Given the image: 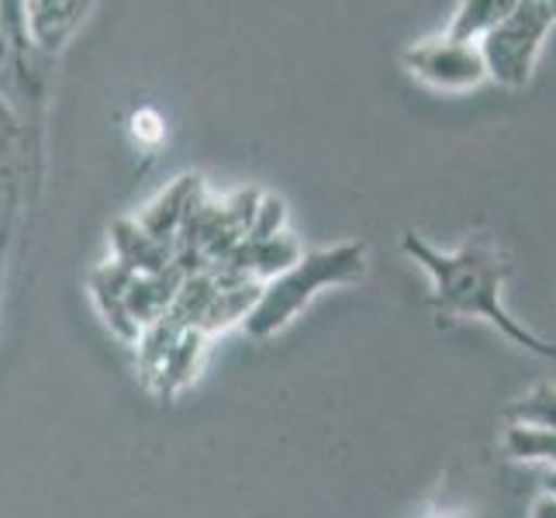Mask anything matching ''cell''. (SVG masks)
<instances>
[{"mask_svg":"<svg viewBox=\"0 0 556 518\" xmlns=\"http://www.w3.org/2000/svg\"><path fill=\"white\" fill-rule=\"evenodd\" d=\"M401 253L415 260L432 280V304L446 318H481L505 332L515 345L535 356H556V345L540 339L502 304L505 280L511 277V260L491 236H470L453 253H443L418 232L401 236Z\"/></svg>","mask_w":556,"mask_h":518,"instance_id":"6da1fadb","label":"cell"},{"mask_svg":"<svg viewBox=\"0 0 556 518\" xmlns=\"http://www.w3.org/2000/svg\"><path fill=\"white\" fill-rule=\"evenodd\" d=\"M363 274H367V245L363 242H339L304 253L298 266L263 283L256 308L249 312L242 329L249 332V339H270L308 308L318 291L336 283H356L363 280Z\"/></svg>","mask_w":556,"mask_h":518,"instance_id":"7a4b0ae2","label":"cell"},{"mask_svg":"<svg viewBox=\"0 0 556 518\" xmlns=\"http://www.w3.org/2000/svg\"><path fill=\"white\" fill-rule=\"evenodd\" d=\"M556 25V0H515V8L481 42L488 80L502 87H526L540 63L546 35Z\"/></svg>","mask_w":556,"mask_h":518,"instance_id":"3957f363","label":"cell"},{"mask_svg":"<svg viewBox=\"0 0 556 518\" xmlns=\"http://www.w3.org/2000/svg\"><path fill=\"white\" fill-rule=\"evenodd\" d=\"M139 367L142 377L160 397H174L180 388L194 380L207 336L194 325H184L174 315H163L156 325L139 336Z\"/></svg>","mask_w":556,"mask_h":518,"instance_id":"277c9868","label":"cell"},{"mask_svg":"<svg viewBox=\"0 0 556 518\" xmlns=\"http://www.w3.org/2000/svg\"><path fill=\"white\" fill-rule=\"evenodd\" d=\"M405 70L432 90H446V93H464L488 84V70H484V55L481 46L473 42H456L450 35L426 38L401 55Z\"/></svg>","mask_w":556,"mask_h":518,"instance_id":"5b68a950","label":"cell"},{"mask_svg":"<svg viewBox=\"0 0 556 518\" xmlns=\"http://www.w3.org/2000/svg\"><path fill=\"white\" fill-rule=\"evenodd\" d=\"M93 4L90 0H28L25 4V31L31 49L42 60H55L73 35L84 28Z\"/></svg>","mask_w":556,"mask_h":518,"instance_id":"8992f818","label":"cell"},{"mask_svg":"<svg viewBox=\"0 0 556 518\" xmlns=\"http://www.w3.org/2000/svg\"><path fill=\"white\" fill-rule=\"evenodd\" d=\"M198 204H201V177L198 173H184V177H177L174 184H169L166 190H160V194L142 207V215L136 222L152 239L177 245L184 225L190 215H194Z\"/></svg>","mask_w":556,"mask_h":518,"instance_id":"52a82bcc","label":"cell"},{"mask_svg":"<svg viewBox=\"0 0 556 518\" xmlns=\"http://www.w3.org/2000/svg\"><path fill=\"white\" fill-rule=\"evenodd\" d=\"M114 263L128 266L131 274H169L177 270V245L152 239L136 218H118L111 225Z\"/></svg>","mask_w":556,"mask_h":518,"instance_id":"ba28073f","label":"cell"},{"mask_svg":"<svg viewBox=\"0 0 556 518\" xmlns=\"http://www.w3.org/2000/svg\"><path fill=\"white\" fill-rule=\"evenodd\" d=\"M131 274L128 266L122 263H101L98 270H90L87 283H90V294H93V304L101 308L104 321H108V329L114 336H122L125 342H139V329H136V321L128 318L125 312V291H128V283H131Z\"/></svg>","mask_w":556,"mask_h":518,"instance_id":"9c48e42d","label":"cell"},{"mask_svg":"<svg viewBox=\"0 0 556 518\" xmlns=\"http://www.w3.org/2000/svg\"><path fill=\"white\" fill-rule=\"evenodd\" d=\"M515 8V0H464L456 8V14L450 17L446 35L456 38V42H481V38L497 28L508 17V11Z\"/></svg>","mask_w":556,"mask_h":518,"instance_id":"30bf717a","label":"cell"},{"mask_svg":"<svg viewBox=\"0 0 556 518\" xmlns=\"http://www.w3.org/2000/svg\"><path fill=\"white\" fill-rule=\"evenodd\" d=\"M505 421L508 426H519V429L556 435V383H535L529 394L511 401L505 412Z\"/></svg>","mask_w":556,"mask_h":518,"instance_id":"8fae6325","label":"cell"},{"mask_svg":"<svg viewBox=\"0 0 556 518\" xmlns=\"http://www.w3.org/2000/svg\"><path fill=\"white\" fill-rule=\"evenodd\" d=\"M505 450L511 459H526V464H540L546 470H556V435H549V432L508 426Z\"/></svg>","mask_w":556,"mask_h":518,"instance_id":"7c38bea8","label":"cell"},{"mask_svg":"<svg viewBox=\"0 0 556 518\" xmlns=\"http://www.w3.org/2000/svg\"><path fill=\"white\" fill-rule=\"evenodd\" d=\"M283 222H287V204L280 198H260L256 211H253V222H249L245 242H260V239H270V236L283 232Z\"/></svg>","mask_w":556,"mask_h":518,"instance_id":"4fadbf2b","label":"cell"},{"mask_svg":"<svg viewBox=\"0 0 556 518\" xmlns=\"http://www.w3.org/2000/svg\"><path fill=\"white\" fill-rule=\"evenodd\" d=\"M17 136H22V125H17L11 104L0 98V177L8 173V163L17 149Z\"/></svg>","mask_w":556,"mask_h":518,"instance_id":"5bb4252c","label":"cell"},{"mask_svg":"<svg viewBox=\"0 0 556 518\" xmlns=\"http://www.w3.org/2000/svg\"><path fill=\"white\" fill-rule=\"evenodd\" d=\"M529 518H556V497L546 494V491H543V494H535Z\"/></svg>","mask_w":556,"mask_h":518,"instance_id":"9a60e30c","label":"cell"},{"mask_svg":"<svg viewBox=\"0 0 556 518\" xmlns=\"http://www.w3.org/2000/svg\"><path fill=\"white\" fill-rule=\"evenodd\" d=\"M11 73V38H8V28L0 22V76Z\"/></svg>","mask_w":556,"mask_h":518,"instance_id":"2e32d148","label":"cell"},{"mask_svg":"<svg viewBox=\"0 0 556 518\" xmlns=\"http://www.w3.org/2000/svg\"><path fill=\"white\" fill-rule=\"evenodd\" d=\"M543 491L556 497V470H546V467H543Z\"/></svg>","mask_w":556,"mask_h":518,"instance_id":"e0dca14e","label":"cell"}]
</instances>
